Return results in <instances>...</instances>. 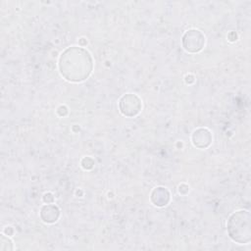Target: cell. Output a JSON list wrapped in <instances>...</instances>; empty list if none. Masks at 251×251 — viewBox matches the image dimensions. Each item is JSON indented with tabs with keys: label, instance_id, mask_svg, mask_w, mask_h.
I'll list each match as a JSON object with an SVG mask.
<instances>
[{
	"label": "cell",
	"instance_id": "1",
	"mask_svg": "<svg viewBox=\"0 0 251 251\" xmlns=\"http://www.w3.org/2000/svg\"><path fill=\"white\" fill-rule=\"evenodd\" d=\"M62 75L71 81H80L85 79L92 69L90 54L78 47L67 49L60 57L59 63Z\"/></svg>",
	"mask_w": 251,
	"mask_h": 251
},
{
	"label": "cell",
	"instance_id": "2",
	"mask_svg": "<svg viewBox=\"0 0 251 251\" xmlns=\"http://www.w3.org/2000/svg\"><path fill=\"white\" fill-rule=\"evenodd\" d=\"M229 236L238 243H247L250 240V214L247 211H237L227 222Z\"/></svg>",
	"mask_w": 251,
	"mask_h": 251
}]
</instances>
